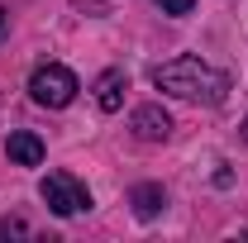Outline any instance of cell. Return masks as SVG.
<instances>
[{"label":"cell","mask_w":248,"mask_h":243,"mask_svg":"<svg viewBox=\"0 0 248 243\" xmlns=\"http://www.w3.org/2000/svg\"><path fill=\"white\" fill-rule=\"evenodd\" d=\"M77 76L62 67V62H43V67H33V76H29V95H33V105H48V110H62V105H72L77 100Z\"/></svg>","instance_id":"7a4b0ae2"},{"label":"cell","mask_w":248,"mask_h":243,"mask_svg":"<svg viewBox=\"0 0 248 243\" xmlns=\"http://www.w3.org/2000/svg\"><path fill=\"white\" fill-rule=\"evenodd\" d=\"M129 129H134L139 143H167V138H172V115H167L162 105H139V110L129 115Z\"/></svg>","instance_id":"277c9868"},{"label":"cell","mask_w":248,"mask_h":243,"mask_svg":"<svg viewBox=\"0 0 248 243\" xmlns=\"http://www.w3.org/2000/svg\"><path fill=\"white\" fill-rule=\"evenodd\" d=\"M5 29H10V15H5V10H0V38H5Z\"/></svg>","instance_id":"30bf717a"},{"label":"cell","mask_w":248,"mask_h":243,"mask_svg":"<svg viewBox=\"0 0 248 243\" xmlns=\"http://www.w3.org/2000/svg\"><path fill=\"white\" fill-rule=\"evenodd\" d=\"M153 86L167 91V95H177V100H191V105H219L229 95V72H219L210 62L182 53V58L153 67Z\"/></svg>","instance_id":"6da1fadb"},{"label":"cell","mask_w":248,"mask_h":243,"mask_svg":"<svg viewBox=\"0 0 248 243\" xmlns=\"http://www.w3.org/2000/svg\"><path fill=\"white\" fill-rule=\"evenodd\" d=\"M244 138H248V120H244Z\"/></svg>","instance_id":"8fae6325"},{"label":"cell","mask_w":248,"mask_h":243,"mask_svg":"<svg viewBox=\"0 0 248 243\" xmlns=\"http://www.w3.org/2000/svg\"><path fill=\"white\" fill-rule=\"evenodd\" d=\"M162 15H172V19H182V15H191L196 10V0H153Z\"/></svg>","instance_id":"9c48e42d"},{"label":"cell","mask_w":248,"mask_h":243,"mask_svg":"<svg viewBox=\"0 0 248 243\" xmlns=\"http://www.w3.org/2000/svg\"><path fill=\"white\" fill-rule=\"evenodd\" d=\"M5 239H29V224L19 219V214H10V219H0V243Z\"/></svg>","instance_id":"ba28073f"},{"label":"cell","mask_w":248,"mask_h":243,"mask_svg":"<svg viewBox=\"0 0 248 243\" xmlns=\"http://www.w3.org/2000/svg\"><path fill=\"white\" fill-rule=\"evenodd\" d=\"M129 205H134L139 219H157L162 205H167V191H162L157 182H143V186H134V191H129Z\"/></svg>","instance_id":"52a82bcc"},{"label":"cell","mask_w":248,"mask_h":243,"mask_svg":"<svg viewBox=\"0 0 248 243\" xmlns=\"http://www.w3.org/2000/svg\"><path fill=\"white\" fill-rule=\"evenodd\" d=\"M38 196L48 200V210L53 214H81V210H91V191L77 182L72 172H48L43 177V186H38Z\"/></svg>","instance_id":"3957f363"},{"label":"cell","mask_w":248,"mask_h":243,"mask_svg":"<svg viewBox=\"0 0 248 243\" xmlns=\"http://www.w3.org/2000/svg\"><path fill=\"white\" fill-rule=\"evenodd\" d=\"M124 91H129V76H124L120 67H110V72L95 76V105H100L105 115H115V110L124 105Z\"/></svg>","instance_id":"5b68a950"},{"label":"cell","mask_w":248,"mask_h":243,"mask_svg":"<svg viewBox=\"0 0 248 243\" xmlns=\"http://www.w3.org/2000/svg\"><path fill=\"white\" fill-rule=\"evenodd\" d=\"M5 152H10V162H19V167H38V162H43V138L29 134V129H15V134L5 138Z\"/></svg>","instance_id":"8992f818"}]
</instances>
